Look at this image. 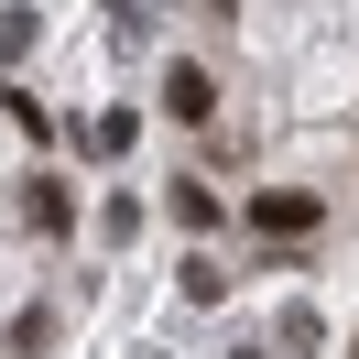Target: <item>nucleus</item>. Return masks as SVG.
I'll return each instance as SVG.
<instances>
[{
  "label": "nucleus",
  "mask_w": 359,
  "mask_h": 359,
  "mask_svg": "<svg viewBox=\"0 0 359 359\" xmlns=\"http://www.w3.org/2000/svg\"><path fill=\"white\" fill-rule=\"evenodd\" d=\"M250 229L262 240H316V196L305 185H272V196H250Z\"/></svg>",
  "instance_id": "nucleus-1"
},
{
  "label": "nucleus",
  "mask_w": 359,
  "mask_h": 359,
  "mask_svg": "<svg viewBox=\"0 0 359 359\" xmlns=\"http://www.w3.org/2000/svg\"><path fill=\"white\" fill-rule=\"evenodd\" d=\"M207 109H218V88H207V66H163V120H185V131H207Z\"/></svg>",
  "instance_id": "nucleus-2"
},
{
  "label": "nucleus",
  "mask_w": 359,
  "mask_h": 359,
  "mask_svg": "<svg viewBox=\"0 0 359 359\" xmlns=\"http://www.w3.org/2000/svg\"><path fill=\"white\" fill-rule=\"evenodd\" d=\"M33 229H44V240H66V229H76V196H66L55 175H33Z\"/></svg>",
  "instance_id": "nucleus-3"
},
{
  "label": "nucleus",
  "mask_w": 359,
  "mask_h": 359,
  "mask_svg": "<svg viewBox=\"0 0 359 359\" xmlns=\"http://www.w3.org/2000/svg\"><path fill=\"white\" fill-rule=\"evenodd\" d=\"M163 207H175V218H185V229H218V218H229V207H218V196H207V175H185V185H175V196H163Z\"/></svg>",
  "instance_id": "nucleus-4"
},
{
  "label": "nucleus",
  "mask_w": 359,
  "mask_h": 359,
  "mask_svg": "<svg viewBox=\"0 0 359 359\" xmlns=\"http://www.w3.org/2000/svg\"><path fill=\"white\" fill-rule=\"evenodd\" d=\"M131 131H142L131 109H109V120H88V153H98V163H120V153H131Z\"/></svg>",
  "instance_id": "nucleus-5"
},
{
  "label": "nucleus",
  "mask_w": 359,
  "mask_h": 359,
  "mask_svg": "<svg viewBox=\"0 0 359 359\" xmlns=\"http://www.w3.org/2000/svg\"><path fill=\"white\" fill-rule=\"evenodd\" d=\"M240 359H262V348H240Z\"/></svg>",
  "instance_id": "nucleus-6"
}]
</instances>
